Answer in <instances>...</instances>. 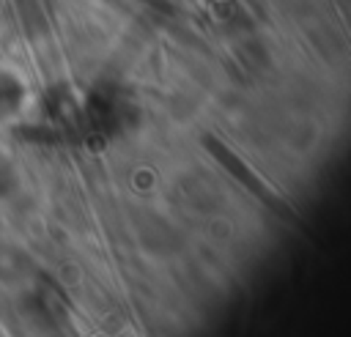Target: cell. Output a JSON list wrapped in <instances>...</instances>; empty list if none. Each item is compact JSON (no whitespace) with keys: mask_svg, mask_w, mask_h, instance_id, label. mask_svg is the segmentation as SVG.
Segmentation results:
<instances>
[]
</instances>
